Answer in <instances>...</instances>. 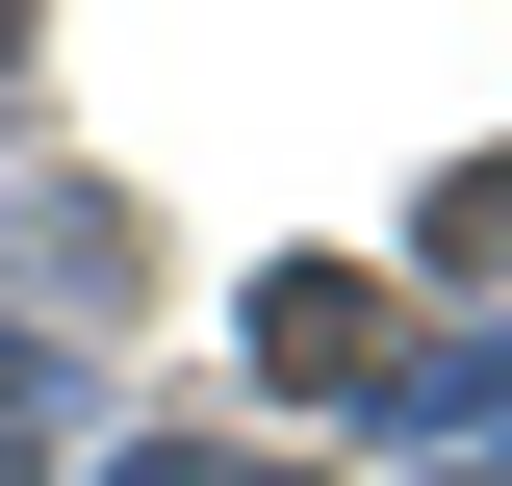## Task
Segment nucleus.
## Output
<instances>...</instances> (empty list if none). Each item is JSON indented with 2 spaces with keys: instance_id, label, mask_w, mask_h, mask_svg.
<instances>
[{
  "instance_id": "obj_1",
  "label": "nucleus",
  "mask_w": 512,
  "mask_h": 486,
  "mask_svg": "<svg viewBox=\"0 0 512 486\" xmlns=\"http://www.w3.org/2000/svg\"><path fill=\"white\" fill-rule=\"evenodd\" d=\"M256 384H384V282L359 256H282L256 282Z\"/></svg>"
},
{
  "instance_id": "obj_3",
  "label": "nucleus",
  "mask_w": 512,
  "mask_h": 486,
  "mask_svg": "<svg viewBox=\"0 0 512 486\" xmlns=\"http://www.w3.org/2000/svg\"><path fill=\"white\" fill-rule=\"evenodd\" d=\"M128 486H308V461H256V435H154Z\"/></svg>"
},
{
  "instance_id": "obj_2",
  "label": "nucleus",
  "mask_w": 512,
  "mask_h": 486,
  "mask_svg": "<svg viewBox=\"0 0 512 486\" xmlns=\"http://www.w3.org/2000/svg\"><path fill=\"white\" fill-rule=\"evenodd\" d=\"M436 256H461V282H512V154H487V180H436Z\"/></svg>"
}]
</instances>
